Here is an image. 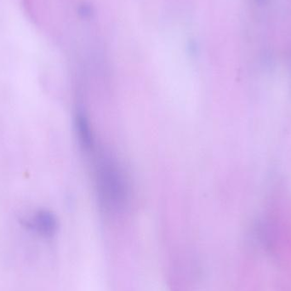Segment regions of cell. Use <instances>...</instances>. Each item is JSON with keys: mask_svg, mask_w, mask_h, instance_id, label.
Here are the masks:
<instances>
[{"mask_svg": "<svg viewBox=\"0 0 291 291\" xmlns=\"http://www.w3.org/2000/svg\"><path fill=\"white\" fill-rule=\"evenodd\" d=\"M34 228L44 236H53L57 230V220L55 215L48 211H39L33 218Z\"/></svg>", "mask_w": 291, "mask_h": 291, "instance_id": "2", "label": "cell"}, {"mask_svg": "<svg viewBox=\"0 0 291 291\" xmlns=\"http://www.w3.org/2000/svg\"><path fill=\"white\" fill-rule=\"evenodd\" d=\"M112 159L103 154L96 155V182L105 206L118 209L124 206L127 198V186L120 167Z\"/></svg>", "mask_w": 291, "mask_h": 291, "instance_id": "1", "label": "cell"}]
</instances>
